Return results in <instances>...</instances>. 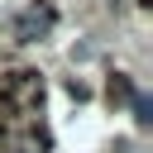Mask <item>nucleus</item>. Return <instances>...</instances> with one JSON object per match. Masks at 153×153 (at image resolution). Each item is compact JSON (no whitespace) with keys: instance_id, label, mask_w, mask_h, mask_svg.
I'll list each match as a JSON object with an SVG mask.
<instances>
[{"instance_id":"nucleus-1","label":"nucleus","mask_w":153,"mask_h":153,"mask_svg":"<svg viewBox=\"0 0 153 153\" xmlns=\"http://www.w3.org/2000/svg\"><path fill=\"white\" fill-rule=\"evenodd\" d=\"M53 24H57V10H53L48 0H33V5L19 14L14 33H19V43H38V38H48V33H53Z\"/></svg>"},{"instance_id":"nucleus-2","label":"nucleus","mask_w":153,"mask_h":153,"mask_svg":"<svg viewBox=\"0 0 153 153\" xmlns=\"http://www.w3.org/2000/svg\"><path fill=\"white\" fill-rule=\"evenodd\" d=\"M110 100H134V81H129L124 72L110 76Z\"/></svg>"},{"instance_id":"nucleus-3","label":"nucleus","mask_w":153,"mask_h":153,"mask_svg":"<svg viewBox=\"0 0 153 153\" xmlns=\"http://www.w3.org/2000/svg\"><path fill=\"white\" fill-rule=\"evenodd\" d=\"M129 105H134V120H139V124H148V120H153V105H148V96H143V91H134V100H129Z\"/></svg>"},{"instance_id":"nucleus-4","label":"nucleus","mask_w":153,"mask_h":153,"mask_svg":"<svg viewBox=\"0 0 153 153\" xmlns=\"http://www.w3.org/2000/svg\"><path fill=\"white\" fill-rule=\"evenodd\" d=\"M139 5H153V0H139Z\"/></svg>"}]
</instances>
